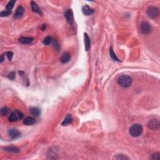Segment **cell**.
Masks as SVG:
<instances>
[{
    "instance_id": "6da1fadb",
    "label": "cell",
    "mask_w": 160,
    "mask_h": 160,
    "mask_svg": "<svg viewBox=\"0 0 160 160\" xmlns=\"http://www.w3.org/2000/svg\"><path fill=\"white\" fill-rule=\"evenodd\" d=\"M132 78L127 75H121L118 79V83L123 88H128L132 84Z\"/></svg>"
},
{
    "instance_id": "7a4b0ae2",
    "label": "cell",
    "mask_w": 160,
    "mask_h": 160,
    "mask_svg": "<svg viewBox=\"0 0 160 160\" xmlns=\"http://www.w3.org/2000/svg\"><path fill=\"white\" fill-rule=\"evenodd\" d=\"M130 134L133 137H138L143 132V127L140 124H134L130 128Z\"/></svg>"
},
{
    "instance_id": "3957f363",
    "label": "cell",
    "mask_w": 160,
    "mask_h": 160,
    "mask_svg": "<svg viewBox=\"0 0 160 160\" xmlns=\"http://www.w3.org/2000/svg\"><path fill=\"white\" fill-rule=\"evenodd\" d=\"M147 15L150 18L156 19L159 15V9L157 7L153 6L148 7L147 9Z\"/></svg>"
},
{
    "instance_id": "277c9868",
    "label": "cell",
    "mask_w": 160,
    "mask_h": 160,
    "mask_svg": "<svg viewBox=\"0 0 160 160\" xmlns=\"http://www.w3.org/2000/svg\"><path fill=\"white\" fill-rule=\"evenodd\" d=\"M23 118V114L19 110H15L11 113L9 116V121L11 122L17 121Z\"/></svg>"
},
{
    "instance_id": "5b68a950",
    "label": "cell",
    "mask_w": 160,
    "mask_h": 160,
    "mask_svg": "<svg viewBox=\"0 0 160 160\" xmlns=\"http://www.w3.org/2000/svg\"><path fill=\"white\" fill-rule=\"evenodd\" d=\"M140 29L141 33L144 35H148L151 32V26L148 22L143 21L140 25Z\"/></svg>"
},
{
    "instance_id": "8992f818",
    "label": "cell",
    "mask_w": 160,
    "mask_h": 160,
    "mask_svg": "<svg viewBox=\"0 0 160 160\" xmlns=\"http://www.w3.org/2000/svg\"><path fill=\"white\" fill-rule=\"evenodd\" d=\"M148 126L150 129L153 130H157L159 128V123L158 120L156 119H152V120L149 121L148 123Z\"/></svg>"
},
{
    "instance_id": "52a82bcc",
    "label": "cell",
    "mask_w": 160,
    "mask_h": 160,
    "mask_svg": "<svg viewBox=\"0 0 160 160\" xmlns=\"http://www.w3.org/2000/svg\"><path fill=\"white\" fill-rule=\"evenodd\" d=\"M8 135L12 138V139L18 138H19L21 135V133H19V131L16 130V129L15 128H12L8 130Z\"/></svg>"
},
{
    "instance_id": "ba28073f",
    "label": "cell",
    "mask_w": 160,
    "mask_h": 160,
    "mask_svg": "<svg viewBox=\"0 0 160 160\" xmlns=\"http://www.w3.org/2000/svg\"><path fill=\"white\" fill-rule=\"evenodd\" d=\"M65 17L66 19L67 22L69 24H71L73 23L74 18H73V13L71 9H68L65 13Z\"/></svg>"
},
{
    "instance_id": "9c48e42d",
    "label": "cell",
    "mask_w": 160,
    "mask_h": 160,
    "mask_svg": "<svg viewBox=\"0 0 160 160\" xmlns=\"http://www.w3.org/2000/svg\"><path fill=\"white\" fill-rule=\"evenodd\" d=\"M31 6L32 11L34 13L39 14L41 16L43 15V13L41 12V10L40 9V8H39L38 5L35 2V1H31Z\"/></svg>"
},
{
    "instance_id": "30bf717a",
    "label": "cell",
    "mask_w": 160,
    "mask_h": 160,
    "mask_svg": "<svg viewBox=\"0 0 160 160\" xmlns=\"http://www.w3.org/2000/svg\"><path fill=\"white\" fill-rule=\"evenodd\" d=\"M82 12L86 16H89V15H92L93 13H94V9L91 8L88 5H85L82 8Z\"/></svg>"
},
{
    "instance_id": "8fae6325",
    "label": "cell",
    "mask_w": 160,
    "mask_h": 160,
    "mask_svg": "<svg viewBox=\"0 0 160 160\" xmlns=\"http://www.w3.org/2000/svg\"><path fill=\"white\" fill-rule=\"evenodd\" d=\"M35 122H36V120H35L34 118L31 117V116H28V117H26L24 119L23 124H25V125L29 126L35 124Z\"/></svg>"
},
{
    "instance_id": "7c38bea8",
    "label": "cell",
    "mask_w": 160,
    "mask_h": 160,
    "mask_svg": "<svg viewBox=\"0 0 160 160\" xmlns=\"http://www.w3.org/2000/svg\"><path fill=\"white\" fill-rule=\"evenodd\" d=\"M71 60V56H70V53H65L63 54L62 56L60 58V61L63 64L68 63Z\"/></svg>"
},
{
    "instance_id": "4fadbf2b",
    "label": "cell",
    "mask_w": 160,
    "mask_h": 160,
    "mask_svg": "<svg viewBox=\"0 0 160 160\" xmlns=\"http://www.w3.org/2000/svg\"><path fill=\"white\" fill-rule=\"evenodd\" d=\"M73 121V117L71 115H67V116H66L64 120H63V121L61 123V125L62 126H67L68 124H71Z\"/></svg>"
},
{
    "instance_id": "5bb4252c",
    "label": "cell",
    "mask_w": 160,
    "mask_h": 160,
    "mask_svg": "<svg viewBox=\"0 0 160 160\" xmlns=\"http://www.w3.org/2000/svg\"><path fill=\"white\" fill-rule=\"evenodd\" d=\"M19 42L22 44H30L33 42V38H28V37H21L19 39Z\"/></svg>"
},
{
    "instance_id": "9a60e30c",
    "label": "cell",
    "mask_w": 160,
    "mask_h": 160,
    "mask_svg": "<svg viewBox=\"0 0 160 160\" xmlns=\"http://www.w3.org/2000/svg\"><path fill=\"white\" fill-rule=\"evenodd\" d=\"M24 13V8L21 6H18V8L16 9V13L15 14V18H19L21 17L22 15Z\"/></svg>"
},
{
    "instance_id": "2e32d148",
    "label": "cell",
    "mask_w": 160,
    "mask_h": 160,
    "mask_svg": "<svg viewBox=\"0 0 160 160\" xmlns=\"http://www.w3.org/2000/svg\"><path fill=\"white\" fill-rule=\"evenodd\" d=\"M85 50L86 51H89L90 49V39L87 33H85Z\"/></svg>"
},
{
    "instance_id": "e0dca14e",
    "label": "cell",
    "mask_w": 160,
    "mask_h": 160,
    "mask_svg": "<svg viewBox=\"0 0 160 160\" xmlns=\"http://www.w3.org/2000/svg\"><path fill=\"white\" fill-rule=\"evenodd\" d=\"M29 111H30L31 114L35 116H38L41 113L40 109L39 108H35V107L30 108V109H29Z\"/></svg>"
},
{
    "instance_id": "ac0fdd59",
    "label": "cell",
    "mask_w": 160,
    "mask_h": 160,
    "mask_svg": "<svg viewBox=\"0 0 160 160\" xmlns=\"http://www.w3.org/2000/svg\"><path fill=\"white\" fill-rule=\"evenodd\" d=\"M5 150H6V151H8V152H11V153H16L19 152V149L18 148V147L16 146H8L6 147L5 148Z\"/></svg>"
},
{
    "instance_id": "d6986e66",
    "label": "cell",
    "mask_w": 160,
    "mask_h": 160,
    "mask_svg": "<svg viewBox=\"0 0 160 160\" xmlns=\"http://www.w3.org/2000/svg\"><path fill=\"white\" fill-rule=\"evenodd\" d=\"M109 56H110V57L114 61H120V60L118 58L117 56H116V55L115 54V53H114V51H113V48L112 47H111L110 49H109Z\"/></svg>"
},
{
    "instance_id": "ffe728a7",
    "label": "cell",
    "mask_w": 160,
    "mask_h": 160,
    "mask_svg": "<svg viewBox=\"0 0 160 160\" xmlns=\"http://www.w3.org/2000/svg\"><path fill=\"white\" fill-rule=\"evenodd\" d=\"M15 3H16V1H15V0H12V1H9L6 6L7 10H8V11L12 10L13 8H14V5H15Z\"/></svg>"
},
{
    "instance_id": "44dd1931",
    "label": "cell",
    "mask_w": 160,
    "mask_h": 160,
    "mask_svg": "<svg viewBox=\"0 0 160 160\" xmlns=\"http://www.w3.org/2000/svg\"><path fill=\"white\" fill-rule=\"evenodd\" d=\"M52 39L50 36H47L44 39V40L43 41V43L44 44V45H49L50 43H51Z\"/></svg>"
},
{
    "instance_id": "7402d4cb",
    "label": "cell",
    "mask_w": 160,
    "mask_h": 160,
    "mask_svg": "<svg viewBox=\"0 0 160 160\" xmlns=\"http://www.w3.org/2000/svg\"><path fill=\"white\" fill-rule=\"evenodd\" d=\"M12 13V11H3V12H1V13H0V16L1 17H6V16H8L9 15H11Z\"/></svg>"
},
{
    "instance_id": "603a6c76",
    "label": "cell",
    "mask_w": 160,
    "mask_h": 160,
    "mask_svg": "<svg viewBox=\"0 0 160 160\" xmlns=\"http://www.w3.org/2000/svg\"><path fill=\"white\" fill-rule=\"evenodd\" d=\"M115 159H128L129 158L126 157V156H124L123 154H118L116 157H115Z\"/></svg>"
},
{
    "instance_id": "cb8c5ba5",
    "label": "cell",
    "mask_w": 160,
    "mask_h": 160,
    "mask_svg": "<svg viewBox=\"0 0 160 160\" xmlns=\"http://www.w3.org/2000/svg\"><path fill=\"white\" fill-rule=\"evenodd\" d=\"M8 111H9V109H8V108L7 107L2 108H1V115H2L3 116H5V115H6L7 114H8Z\"/></svg>"
},
{
    "instance_id": "d4e9b609",
    "label": "cell",
    "mask_w": 160,
    "mask_h": 160,
    "mask_svg": "<svg viewBox=\"0 0 160 160\" xmlns=\"http://www.w3.org/2000/svg\"><path fill=\"white\" fill-rule=\"evenodd\" d=\"M151 159H160V153H154L153 154H152Z\"/></svg>"
},
{
    "instance_id": "484cf974",
    "label": "cell",
    "mask_w": 160,
    "mask_h": 160,
    "mask_svg": "<svg viewBox=\"0 0 160 160\" xmlns=\"http://www.w3.org/2000/svg\"><path fill=\"white\" fill-rule=\"evenodd\" d=\"M15 77H16V74H15V73L13 72H13H11L8 76V78L12 80L15 79Z\"/></svg>"
},
{
    "instance_id": "4316f807",
    "label": "cell",
    "mask_w": 160,
    "mask_h": 160,
    "mask_svg": "<svg viewBox=\"0 0 160 160\" xmlns=\"http://www.w3.org/2000/svg\"><path fill=\"white\" fill-rule=\"evenodd\" d=\"M6 56L8 57V60H10V61H11V60H12L13 56V53L12 52L8 51V52H6Z\"/></svg>"
},
{
    "instance_id": "83f0119b",
    "label": "cell",
    "mask_w": 160,
    "mask_h": 160,
    "mask_svg": "<svg viewBox=\"0 0 160 160\" xmlns=\"http://www.w3.org/2000/svg\"><path fill=\"white\" fill-rule=\"evenodd\" d=\"M54 46L55 47V48L56 50H59V48H60V46H59V44L58 43V42L56 40H54Z\"/></svg>"
},
{
    "instance_id": "f1b7e54d",
    "label": "cell",
    "mask_w": 160,
    "mask_h": 160,
    "mask_svg": "<svg viewBox=\"0 0 160 160\" xmlns=\"http://www.w3.org/2000/svg\"><path fill=\"white\" fill-rule=\"evenodd\" d=\"M4 60H5V58H4L3 54H2V55H1V59H0V60H1V61H0V63H2L3 62Z\"/></svg>"
},
{
    "instance_id": "f546056e",
    "label": "cell",
    "mask_w": 160,
    "mask_h": 160,
    "mask_svg": "<svg viewBox=\"0 0 160 160\" xmlns=\"http://www.w3.org/2000/svg\"><path fill=\"white\" fill-rule=\"evenodd\" d=\"M46 28V25H43V27H42V30H44V29Z\"/></svg>"
},
{
    "instance_id": "4dcf8cb0",
    "label": "cell",
    "mask_w": 160,
    "mask_h": 160,
    "mask_svg": "<svg viewBox=\"0 0 160 160\" xmlns=\"http://www.w3.org/2000/svg\"><path fill=\"white\" fill-rule=\"evenodd\" d=\"M19 74H21V76H23L24 75V72H23V71H19Z\"/></svg>"
}]
</instances>
